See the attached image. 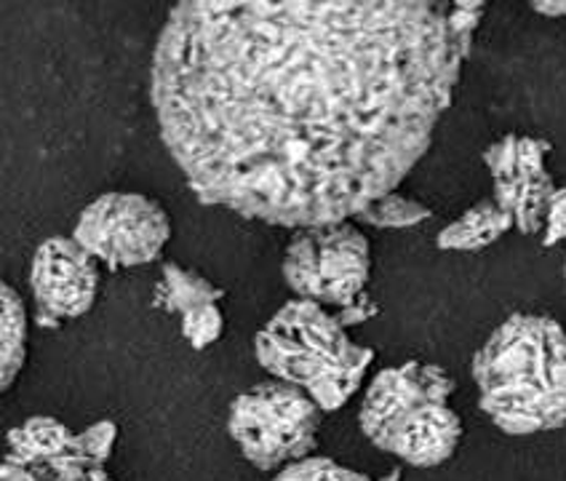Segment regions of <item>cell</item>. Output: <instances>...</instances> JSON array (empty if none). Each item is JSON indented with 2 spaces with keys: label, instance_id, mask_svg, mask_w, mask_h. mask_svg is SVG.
<instances>
[{
  "label": "cell",
  "instance_id": "obj_1",
  "mask_svg": "<svg viewBox=\"0 0 566 481\" xmlns=\"http://www.w3.org/2000/svg\"><path fill=\"white\" fill-rule=\"evenodd\" d=\"M471 46L452 3L185 0L150 96L203 203L318 228L358 220L420 164Z\"/></svg>",
  "mask_w": 566,
  "mask_h": 481
},
{
  "label": "cell",
  "instance_id": "obj_2",
  "mask_svg": "<svg viewBox=\"0 0 566 481\" xmlns=\"http://www.w3.org/2000/svg\"><path fill=\"white\" fill-rule=\"evenodd\" d=\"M479 404L500 431L532 436L566 426V330L551 316L516 313L473 356Z\"/></svg>",
  "mask_w": 566,
  "mask_h": 481
},
{
  "label": "cell",
  "instance_id": "obj_3",
  "mask_svg": "<svg viewBox=\"0 0 566 481\" xmlns=\"http://www.w3.org/2000/svg\"><path fill=\"white\" fill-rule=\"evenodd\" d=\"M254 356L273 380L305 390L321 412L345 407L375 362V351L353 343L334 313L297 297L256 332Z\"/></svg>",
  "mask_w": 566,
  "mask_h": 481
},
{
  "label": "cell",
  "instance_id": "obj_4",
  "mask_svg": "<svg viewBox=\"0 0 566 481\" xmlns=\"http://www.w3.org/2000/svg\"><path fill=\"white\" fill-rule=\"evenodd\" d=\"M457 383L447 369L407 362L382 369L366 388L358 426L382 452L415 468L452 460L462 441V420L449 407Z\"/></svg>",
  "mask_w": 566,
  "mask_h": 481
},
{
  "label": "cell",
  "instance_id": "obj_5",
  "mask_svg": "<svg viewBox=\"0 0 566 481\" xmlns=\"http://www.w3.org/2000/svg\"><path fill=\"white\" fill-rule=\"evenodd\" d=\"M228 431L249 463L260 471H283L313 458L321 407L289 383H256L230 404Z\"/></svg>",
  "mask_w": 566,
  "mask_h": 481
},
{
  "label": "cell",
  "instance_id": "obj_6",
  "mask_svg": "<svg viewBox=\"0 0 566 481\" xmlns=\"http://www.w3.org/2000/svg\"><path fill=\"white\" fill-rule=\"evenodd\" d=\"M371 275L369 239L353 222L294 230L283 252V279L297 300L337 311L366 294Z\"/></svg>",
  "mask_w": 566,
  "mask_h": 481
},
{
  "label": "cell",
  "instance_id": "obj_7",
  "mask_svg": "<svg viewBox=\"0 0 566 481\" xmlns=\"http://www.w3.org/2000/svg\"><path fill=\"white\" fill-rule=\"evenodd\" d=\"M73 239L111 271L158 260L171 239L166 209L142 192H105L81 211Z\"/></svg>",
  "mask_w": 566,
  "mask_h": 481
},
{
  "label": "cell",
  "instance_id": "obj_8",
  "mask_svg": "<svg viewBox=\"0 0 566 481\" xmlns=\"http://www.w3.org/2000/svg\"><path fill=\"white\" fill-rule=\"evenodd\" d=\"M548 153L551 143L530 134H505L484 150V164L494 182V201L513 217L524 236L543 233L558 190L545 166Z\"/></svg>",
  "mask_w": 566,
  "mask_h": 481
},
{
  "label": "cell",
  "instance_id": "obj_9",
  "mask_svg": "<svg viewBox=\"0 0 566 481\" xmlns=\"http://www.w3.org/2000/svg\"><path fill=\"white\" fill-rule=\"evenodd\" d=\"M99 260L75 239L54 236L35 249L30 268V289L35 318L41 326H60L92 311L99 292Z\"/></svg>",
  "mask_w": 566,
  "mask_h": 481
},
{
  "label": "cell",
  "instance_id": "obj_10",
  "mask_svg": "<svg viewBox=\"0 0 566 481\" xmlns=\"http://www.w3.org/2000/svg\"><path fill=\"white\" fill-rule=\"evenodd\" d=\"M6 460L28 468L41 481H83L94 468L81 447V433L54 417H30L11 428Z\"/></svg>",
  "mask_w": 566,
  "mask_h": 481
},
{
  "label": "cell",
  "instance_id": "obj_11",
  "mask_svg": "<svg viewBox=\"0 0 566 481\" xmlns=\"http://www.w3.org/2000/svg\"><path fill=\"white\" fill-rule=\"evenodd\" d=\"M513 228H516L513 217L494 198H484L475 207L462 211L454 222H449L436 243L443 252H479V249L497 243Z\"/></svg>",
  "mask_w": 566,
  "mask_h": 481
},
{
  "label": "cell",
  "instance_id": "obj_12",
  "mask_svg": "<svg viewBox=\"0 0 566 481\" xmlns=\"http://www.w3.org/2000/svg\"><path fill=\"white\" fill-rule=\"evenodd\" d=\"M224 297V289H220L214 281L203 279L201 273L182 268L179 262H164L160 271V281L156 289V305L169 313H185L198 311L206 305H220Z\"/></svg>",
  "mask_w": 566,
  "mask_h": 481
},
{
  "label": "cell",
  "instance_id": "obj_13",
  "mask_svg": "<svg viewBox=\"0 0 566 481\" xmlns=\"http://www.w3.org/2000/svg\"><path fill=\"white\" fill-rule=\"evenodd\" d=\"M0 305H3V358H0V385L9 390L28 358V311L14 286H0Z\"/></svg>",
  "mask_w": 566,
  "mask_h": 481
},
{
  "label": "cell",
  "instance_id": "obj_14",
  "mask_svg": "<svg viewBox=\"0 0 566 481\" xmlns=\"http://www.w3.org/2000/svg\"><path fill=\"white\" fill-rule=\"evenodd\" d=\"M358 220L364 224H371V228L401 230V228H415V224L430 220V209L424 207V203L415 201V198L390 192V196L379 198V201L371 203L369 209H364L361 215H358Z\"/></svg>",
  "mask_w": 566,
  "mask_h": 481
},
{
  "label": "cell",
  "instance_id": "obj_15",
  "mask_svg": "<svg viewBox=\"0 0 566 481\" xmlns=\"http://www.w3.org/2000/svg\"><path fill=\"white\" fill-rule=\"evenodd\" d=\"M273 481H371V479L364 477V473L353 471V468L334 463L329 458L313 454V458L302 460V463L283 468Z\"/></svg>",
  "mask_w": 566,
  "mask_h": 481
},
{
  "label": "cell",
  "instance_id": "obj_16",
  "mask_svg": "<svg viewBox=\"0 0 566 481\" xmlns=\"http://www.w3.org/2000/svg\"><path fill=\"white\" fill-rule=\"evenodd\" d=\"M224 332V316L220 305H206L182 316V337L188 339L190 348L206 351L214 345Z\"/></svg>",
  "mask_w": 566,
  "mask_h": 481
},
{
  "label": "cell",
  "instance_id": "obj_17",
  "mask_svg": "<svg viewBox=\"0 0 566 481\" xmlns=\"http://www.w3.org/2000/svg\"><path fill=\"white\" fill-rule=\"evenodd\" d=\"M115 441H118V426L113 420H99L94 422L92 428L81 433V447L86 452L88 463L94 468H105L107 460H111Z\"/></svg>",
  "mask_w": 566,
  "mask_h": 481
},
{
  "label": "cell",
  "instance_id": "obj_18",
  "mask_svg": "<svg viewBox=\"0 0 566 481\" xmlns=\"http://www.w3.org/2000/svg\"><path fill=\"white\" fill-rule=\"evenodd\" d=\"M566 239V188H558L553 196L548 217H545V230H543V243L553 247V243Z\"/></svg>",
  "mask_w": 566,
  "mask_h": 481
},
{
  "label": "cell",
  "instance_id": "obj_19",
  "mask_svg": "<svg viewBox=\"0 0 566 481\" xmlns=\"http://www.w3.org/2000/svg\"><path fill=\"white\" fill-rule=\"evenodd\" d=\"M334 316H337L339 324H343L345 330H347V326L364 324V321H369L371 316H377V303L369 297V294H361V297H358L356 303L343 307V311H337V313H334Z\"/></svg>",
  "mask_w": 566,
  "mask_h": 481
},
{
  "label": "cell",
  "instance_id": "obj_20",
  "mask_svg": "<svg viewBox=\"0 0 566 481\" xmlns=\"http://www.w3.org/2000/svg\"><path fill=\"white\" fill-rule=\"evenodd\" d=\"M532 11L551 19H562L566 17V0H535V3H532Z\"/></svg>",
  "mask_w": 566,
  "mask_h": 481
},
{
  "label": "cell",
  "instance_id": "obj_21",
  "mask_svg": "<svg viewBox=\"0 0 566 481\" xmlns=\"http://www.w3.org/2000/svg\"><path fill=\"white\" fill-rule=\"evenodd\" d=\"M3 481H41V479H38L35 473H30L28 468L14 466V463H9V460H6V463H3Z\"/></svg>",
  "mask_w": 566,
  "mask_h": 481
},
{
  "label": "cell",
  "instance_id": "obj_22",
  "mask_svg": "<svg viewBox=\"0 0 566 481\" xmlns=\"http://www.w3.org/2000/svg\"><path fill=\"white\" fill-rule=\"evenodd\" d=\"M83 481H115V479L105 471V468H92V471H88V477Z\"/></svg>",
  "mask_w": 566,
  "mask_h": 481
},
{
  "label": "cell",
  "instance_id": "obj_23",
  "mask_svg": "<svg viewBox=\"0 0 566 481\" xmlns=\"http://www.w3.org/2000/svg\"><path fill=\"white\" fill-rule=\"evenodd\" d=\"M382 481H401V477H398V471H394V473H390V477H385Z\"/></svg>",
  "mask_w": 566,
  "mask_h": 481
},
{
  "label": "cell",
  "instance_id": "obj_24",
  "mask_svg": "<svg viewBox=\"0 0 566 481\" xmlns=\"http://www.w3.org/2000/svg\"><path fill=\"white\" fill-rule=\"evenodd\" d=\"M564 275H566V268H564Z\"/></svg>",
  "mask_w": 566,
  "mask_h": 481
}]
</instances>
